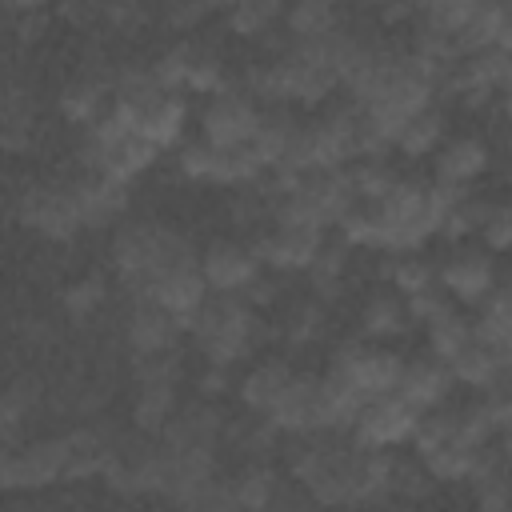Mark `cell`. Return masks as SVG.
<instances>
[{"label":"cell","mask_w":512,"mask_h":512,"mask_svg":"<svg viewBox=\"0 0 512 512\" xmlns=\"http://www.w3.org/2000/svg\"><path fill=\"white\" fill-rule=\"evenodd\" d=\"M188 260H192V248L172 228H160V224H124L112 240V264L120 280L132 284L136 296H144L156 276Z\"/></svg>","instance_id":"cell-1"},{"label":"cell","mask_w":512,"mask_h":512,"mask_svg":"<svg viewBox=\"0 0 512 512\" xmlns=\"http://www.w3.org/2000/svg\"><path fill=\"white\" fill-rule=\"evenodd\" d=\"M200 340V352L212 360V368H228L232 360H240L252 340H256V312L248 308V300L228 296V292H208V300L200 304V312L188 324Z\"/></svg>","instance_id":"cell-2"},{"label":"cell","mask_w":512,"mask_h":512,"mask_svg":"<svg viewBox=\"0 0 512 512\" xmlns=\"http://www.w3.org/2000/svg\"><path fill=\"white\" fill-rule=\"evenodd\" d=\"M160 156V148H152L136 128H128L112 108L88 124V168L116 180V184H132L140 172L152 168V160Z\"/></svg>","instance_id":"cell-3"},{"label":"cell","mask_w":512,"mask_h":512,"mask_svg":"<svg viewBox=\"0 0 512 512\" xmlns=\"http://www.w3.org/2000/svg\"><path fill=\"white\" fill-rule=\"evenodd\" d=\"M416 420L420 412L396 396V392H384V396H372L364 400V408L356 412V424L348 428L356 444H368V448H396V444H408L412 432H416Z\"/></svg>","instance_id":"cell-4"},{"label":"cell","mask_w":512,"mask_h":512,"mask_svg":"<svg viewBox=\"0 0 512 512\" xmlns=\"http://www.w3.org/2000/svg\"><path fill=\"white\" fill-rule=\"evenodd\" d=\"M260 124V108L248 92H212L204 116H200V136L216 148H244Z\"/></svg>","instance_id":"cell-5"},{"label":"cell","mask_w":512,"mask_h":512,"mask_svg":"<svg viewBox=\"0 0 512 512\" xmlns=\"http://www.w3.org/2000/svg\"><path fill=\"white\" fill-rule=\"evenodd\" d=\"M324 248V228L308 224V220H292V216H276L272 232L260 240L256 256L260 264H272L280 272H308V264L316 260V252Z\"/></svg>","instance_id":"cell-6"},{"label":"cell","mask_w":512,"mask_h":512,"mask_svg":"<svg viewBox=\"0 0 512 512\" xmlns=\"http://www.w3.org/2000/svg\"><path fill=\"white\" fill-rule=\"evenodd\" d=\"M200 276H204L208 292L240 296V292H248V284L260 276V256H256V248H244V244H236V240H216V244L200 256Z\"/></svg>","instance_id":"cell-7"},{"label":"cell","mask_w":512,"mask_h":512,"mask_svg":"<svg viewBox=\"0 0 512 512\" xmlns=\"http://www.w3.org/2000/svg\"><path fill=\"white\" fill-rule=\"evenodd\" d=\"M20 216L32 232H40L48 240H72L84 228L72 188H36V192H28L24 204H20Z\"/></svg>","instance_id":"cell-8"},{"label":"cell","mask_w":512,"mask_h":512,"mask_svg":"<svg viewBox=\"0 0 512 512\" xmlns=\"http://www.w3.org/2000/svg\"><path fill=\"white\" fill-rule=\"evenodd\" d=\"M144 296L156 300L160 308H168V312L188 328L192 316L200 312V304L208 300V284H204V276H200V264L188 260V264H176V268H168L164 276H156Z\"/></svg>","instance_id":"cell-9"},{"label":"cell","mask_w":512,"mask_h":512,"mask_svg":"<svg viewBox=\"0 0 512 512\" xmlns=\"http://www.w3.org/2000/svg\"><path fill=\"white\" fill-rule=\"evenodd\" d=\"M180 332H184V324H180L168 308H160V304L148 300V296H136V304H132V312H128V328H124V336H128V344H132L136 356L172 352L176 340H180Z\"/></svg>","instance_id":"cell-10"},{"label":"cell","mask_w":512,"mask_h":512,"mask_svg":"<svg viewBox=\"0 0 512 512\" xmlns=\"http://www.w3.org/2000/svg\"><path fill=\"white\" fill-rule=\"evenodd\" d=\"M332 368H340L356 384V392L364 400H372V396L396 392V380H400L404 360L396 352H388V348H348Z\"/></svg>","instance_id":"cell-11"},{"label":"cell","mask_w":512,"mask_h":512,"mask_svg":"<svg viewBox=\"0 0 512 512\" xmlns=\"http://www.w3.org/2000/svg\"><path fill=\"white\" fill-rule=\"evenodd\" d=\"M436 284L448 292V300L480 304L496 288V268L488 252H456L444 268H436Z\"/></svg>","instance_id":"cell-12"},{"label":"cell","mask_w":512,"mask_h":512,"mask_svg":"<svg viewBox=\"0 0 512 512\" xmlns=\"http://www.w3.org/2000/svg\"><path fill=\"white\" fill-rule=\"evenodd\" d=\"M452 372L444 360H436L432 352L420 356V360H404L400 368V380H396V396H404L416 412H428V408H440L452 392Z\"/></svg>","instance_id":"cell-13"},{"label":"cell","mask_w":512,"mask_h":512,"mask_svg":"<svg viewBox=\"0 0 512 512\" xmlns=\"http://www.w3.org/2000/svg\"><path fill=\"white\" fill-rule=\"evenodd\" d=\"M56 480H68V436L16 448V488H48Z\"/></svg>","instance_id":"cell-14"},{"label":"cell","mask_w":512,"mask_h":512,"mask_svg":"<svg viewBox=\"0 0 512 512\" xmlns=\"http://www.w3.org/2000/svg\"><path fill=\"white\" fill-rule=\"evenodd\" d=\"M72 188V196H76V208H80V224L84 228H104V224H112L120 212H124V204H128V184H116V180H108V176H100V172H88L84 180H76V184H68Z\"/></svg>","instance_id":"cell-15"},{"label":"cell","mask_w":512,"mask_h":512,"mask_svg":"<svg viewBox=\"0 0 512 512\" xmlns=\"http://www.w3.org/2000/svg\"><path fill=\"white\" fill-rule=\"evenodd\" d=\"M448 372L452 380L460 384H472L480 392H492V388H504V376H508V352H496L488 344H480L476 336L448 360Z\"/></svg>","instance_id":"cell-16"},{"label":"cell","mask_w":512,"mask_h":512,"mask_svg":"<svg viewBox=\"0 0 512 512\" xmlns=\"http://www.w3.org/2000/svg\"><path fill=\"white\" fill-rule=\"evenodd\" d=\"M484 168H488V144H480L476 136H456L436 156V180L452 188H468L472 180H480Z\"/></svg>","instance_id":"cell-17"},{"label":"cell","mask_w":512,"mask_h":512,"mask_svg":"<svg viewBox=\"0 0 512 512\" xmlns=\"http://www.w3.org/2000/svg\"><path fill=\"white\" fill-rule=\"evenodd\" d=\"M292 380V368L284 360H260L244 380H240V400L256 412V416H268V408L280 400V392L288 388Z\"/></svg>","instance_id":"cell-18"},{"label":"cell","mask_w":512,"mask_h":512,"mask_svg":"<svg viewBox=\"0 0 512 512\" xmlns=\"http://www.w3.org/2000/svg\"><path fill=\"white\" fill-rule=\"evenodd\" d=\"M440 144H444V116H440L436 104H428V108H420V112H412L404 120V128H400L392 148L404 152V156H428Z\"/></svg>","instance_id":"cell-19"},{"label":"cell","mask_w":512,"mask_h":512,"mask_svg":"<svg viewBox=\"0 0 512 512\" xmlns=\"http://www.w3.org/2000/svg\"><path fill=\"white\" fill-rule=\"evenodd\" d=\"M424 332H428V348H432V356L448 364V360L472 340V320L460 316V312L448 304V308H440L432 320H424Z\"/></svg>","instance_id":"cell-20"},{"label":"cell","mask_w":512,"mask_h":512,"mask_svg":"<svg viewBox=\"0 0 512 512\" xmlns=\"http://www.w3.org/2000/svg\"><path fill=\"white\" fill-rule=\"evenodd\" d=\"M180 172L188 180H204V184H228V148L208 144L204 136L196 144H184L180 152Z\"/></svg>","instance_id":"cell-21"},{"label":"cell","mask_w":512,"mask_h":512,"mask_svg":"<svg viewBox=\"0 0 512 512\" xmlns=\"http://www.w3.org/2000/svg\"><path fill=\"white\" fill-rule=\"evenodd\" d=\"M284 20H288L292 40H308V36L340 28L336 24V0H292V4H284Z\"/></svg>","instance_id":"cell-22"},{"label":"cell","mask_w":512,"mask_h":512,"mask_svg":"<svg viewBox=\"0 0 512 512\" xmlns=\"http://www.w3.org/2000/svg\"><path fill=\"white\" fill-rule=\"evenodd\" d=\"M228 492H232V508H268L276 500V476L252 464L236 480H228Z\"/></svg>","instance_id":"cell-23"},{"label":"cell","mask_w":512,"mask_h":512,"mask_svg":"<svg viewBox=\"0 0 512 512\" xmlns=\"http://www.w3.org/2000/svg\"><path fill=\"white\" fill-rule=\"evenodd\" d=\"M404 324H408V308H404L400 296L388 292V296H372L368 300V308H364V332L372 340H388V336L404 332Z\"/></svg>","instance_id":"cell-24"},{"label":"cell","mask_w":512,"mask_h":512,"mask_svg":"<svg viewBox=\"0 0 512 512\" xmlns=\"http://www.w3.org/2000/svg\"><path fill=\"white\" fill-rule=\"evenodd\" d=\"M284 16V0H236L228 8V24L240 36H260Z\"/></svg>","instance_id":"cell-25"},{"label":"cell","mask_w":512,"mask_h":512,"mask_svg":"<svg viewBox=\"0 0 512 512\" xmlns=\"http://www.w3.org/2000/svg\"><path fill=\"white\" fill-rule=\"evenodd\" d=\"M476 4L480 0H412V8L424 16V24L444 28V32H460L472 20Z\"/></svg>","instance_id":"cell-26"},{"label":"cell","mask_w":512,"mask_h":512,"mask_svg":"<svg viewBox=\"0 0 512 512\" xmlns=\"http://www.w3.org/2000/svg\"><path fill=\"white\" fill-rule=\"evenodd\" d=\"M436 284V268L424 260V256H396L392 264V288H400V296H412V292H424Z\"/></svg>","instance_id":"cell-27"},{"label":"cell","mask_w":512,"mask_h":512,"mask_svg":"<svg viewBox=\"0 0 512 512\" xmlns=\"http://www.w3.org/2000/svg\"><path fill=\"white\" fill-rule=\"evenodd\" d=\"M476 232H480L488 252H508L512 248V208L508 204H488Z\"/></svg>","instance_id":"cell-28"},{"label":"cell","mask_w":512,"mask_h":512,"mask_svg":"<svg viewBox=\"0 0 512 512\" xmlns=\"http://www.w3.org/2000/svg\"><path fill=\"white\" fill-rule=\"evenodd\" d=\"M28 416H32V392L28 384H12L0 396V436H12L16 428H24Z\"/></svg>","instance_id":"cell-29"},{"label":"cell","mask_w":512,"mask_h":512,"mask_svg":"<svg viewBox=\"0 0 512 512\" xmlns=\"http://www.w3.org/2000/svg\"><path fill=\"white\" fill-rule=\"evenodd\" d=\"M100 300H104V284H100V280H80V284H72V288L64 292V308H68L72 316L96 312Z\"/></svg>","instance_id":"cell-30"},{"label":"cell","mask_w":512,"mask_h":512,"mask_svg":"<svg viewBox=\"0 0 512 512\" xmlns=\"http://www.w3.org/2000/svg\"><path fill=\"white\" fill-rule=\"evenodd\" d=\"M236 0H204V8H232Z\"/></svg>","instance_id":"cell-31"}]
</instances>
